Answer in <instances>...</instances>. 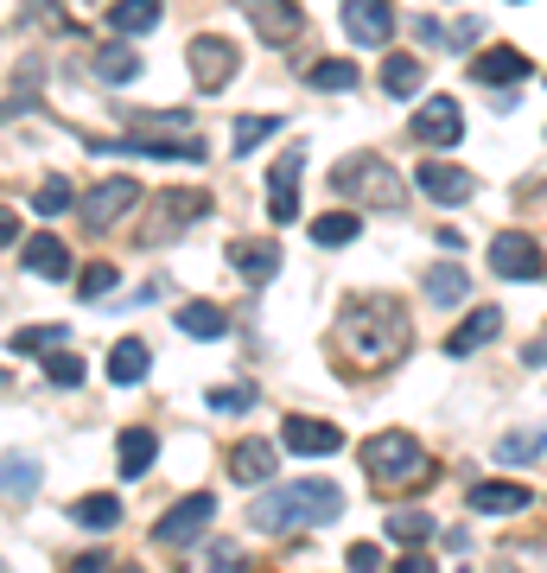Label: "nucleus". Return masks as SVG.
Instances as JSON below:
<instances>
[{
	"mask_svg": "<svg viewBox=\"0 0 547 573\" xmlns=\"http://www.w3.org/2000/svg\"><path fill=\"white\" fill-rule=\"evenodd\" d=\"M414 338V325H407V306L389 300V294H357V300H344L337 312V357L350 363V370H382V363H395Z\"/></svg>",
	"mask_w": 547,
	"mask_h": 573,
	"instance_id": "1",
	"label": "nucleus"
},
{
	"mask_svg": "<svg viewBox=\"0 0 547 573\" xmlns=\"http://www.w3.org/2000/svg\"><path fill=\"white\" fill-rule=\"evenodd\" d=\"M337 510H344V497H337L331 478H299L287 491H261L255 510H249V523L287 535V529H319V523H331Z\"/></svg>",
	"mask_w": 547,
	"mask_h": 573,
	"instance_id": "2",
	"label": "nucleus"
},
{
	"mask_svg": "<svg viewBox=\"0 0 547 573\" xmlns=\"http://www.w3.org/2000/svg\"><path fill=\"white\" fill-rule=\"evenodd\" d=\"M331 191L350 204V211H402L407 191L402 179H395V166L382 159V153H344L337 166H331Z\"/></svg>",
	"mask_w": 547,
	"mask_h": 573,
	"instance_id": "3",
	"label": "nucleus"
},
{
	"mask_svg": "<svg viewBox=\"0 0 547 573\" xmlns=\"http://www.w3.org/2000/svg\"><path fill=\"white\" fill-rule=\"evenodd\" d=\"M364 471H369V485L395 491V485L427 478V471H433V458L420 453V440H414V433H376V440H364Z\"/></svg>",
	"mask_w": 547,
	"mask_h": 573,
	"instance_id": "4",
	"label": "nucleus"
},
{
	"mask_svg": "<svg viewBox=\"0 0 547 573\" xmlns=\"http://www.w3.org/2000/svg\"><path fill=\"white\" fill-rule=\"evenodd\" d=\"M185 64H191V83H198V89H211V96H217V89H229V83H236V71H242L236 45H229L223 33H198L191 45H185Z\"/></svg>",
	"mask_w": 547,
	"mask_h": 573,
	"instance_id": "5",
	"label": "nucleus"
},
{
	"mask_svg": "<svg viewBox=\"0 0 547 573\" xmlns=\"http://www.w3.org/2000/svg\"><path fill=\"white\" fill-rule=\"evenodd\" d=\"M134 204H141V179H128V172L96 179V186L83 191V229H90V236H103V229H115Z\"/></svg>",
	"mask_w": 547,
	"mask_h": 573,
	"instance_id": "6",
	"label": "nucleus"
},
{
	"mask_svg": "<svg viewBox=\"0 0 547 573\" xmlns=\"http://www.w3.org/2000/svg\"><path fill=\"white\" fill-rule=\"evenodd\" d=\"M211 516H217V497H211V491H191V497H179V503H173V510L153 523V541H159V548H191L198 535L211 529Z\"/></svg>",
	"mask_w": 547,
	"mask_h": 573,
	"instance_id": "7",
	"label": "nucleus"
},
{
	"mask_svg": "<svg viewBox=\"0 0 547 573\" xmlns=\"http://www.w3.org/2000/svg\"><path fill=\"white\" fill-rule=\"evenodd\" d=\"M542 236H522V229H503V236H490V274H503V280H542Z\"/></svg>",
	"mask_w": 547,
	"mask_h": 573,
	"instance_id": "8",
	"label": "nucleus"
},
{
	"mask_svg": "<svg viewBox=\"0 0 547 573\" xmlns=\"http://www.w3.org/2000/svg\"><path fill=\"white\" fill-rule=\"evenodd\" d=\"M407 134H414L420 147H439V153L459 147V141H465V109H459L452 96H433V103L414 109V128H407Z\"/></svg>",
	"mask_w": 547,
	"mask_h": 573,
	"instance_id": "9",
	"label": "nucleus"
},
{
	"mask_svg": "<svg viewBox=\"0 0 547 573\" xmlns=\"http://www.w3.org/2000/svg\"><path fill=\"white\" fill-rule=\"evenodd\" d=\"M242 20H249L267 45H293V38L306 33V13H299L293 0H242Z\"/></svg>",
	"mask_w": 547,
	"mask_h": 573,
	"instance_id": "10",
	"label": "nucleus"
},
{
	"mask_svg": "<svg viewBox=\"0 0 547 573\" xmlns=\"http://www.w3.org/2000/svg\"><path fill=\"white\" fill-rule=\"evenodd\" d=\"M350 45H389L395 38V0H344Z\"/></svg>",
	"mask_w": 547,
	"mask_h": 573,
	"instance_id": "11",
	"label": "nucleus"
},
{
	"mask_svg": "<svg viewBox=\"0 0 547 573\" xmlns=\"http://www.w3.org/2000/svg\"><path fill=\"white\" fill-rule=\"evenodd\" d=\"M229 267H236L249 287H267L274 267H281V242H274V236H236V242H229Z\"/></svg>",
	"mask_w": 547,
	"mask_h": 573,
	"instance_id": "12",
	"label": "nucleus"
},
{
	"mask_svg": "<svg viewBox=\"0 0 547 573\" xmlns=\"http://www.w3.org/2000/svg\"><path fill=\"white\" fill-rule=\"evenodd\" d=\"M204 211H211V198H204V191H166V198H159V211L146 217L141 242H173V229L191 224V217H204Z\"/></svg>",
	"mask_w": 547,
	"mask_h": 573,
	"instance_id": "13",
	"label": "nucleus"
},
{
	"mask_svg": "<svg viewBox=\"0 0 547 573\" xmlns=\"http://www.w3.org/2000/svg\"><path fill=\"white\" fill-rule=\"evenodd\" d=\"M281 440H287V453H306V458H325L344 446V433H337L331 420H312V415H287L281 420Z\"/></svg>",
	"mask_w": 547,
	"mask_h": 573,
	"instance_id": "14",
	"label": "nucleus"
},
{
	"mask_svg": "<svg viewBox=\"0 0 547 573\" xmlns=\"http://www.w3.org/2000/svg\"><path fill=\"white\" fill-rule=\"evenodd\" d=\"M299 159H306V153L287 147L281 166L267 172V217H274V224H293V217H299Z\"/></svg>",
	"mask_w": 547,
	"mask_h": 573,
	"instance_id": "15",
	"label": "nucleus"
},
{
	"mask_svg": "<svg viewBox=\"0 0 547 573\" xmlns=\"http://www.w3.org/2000/svg\"><path fill=\"white\" fill-rule=\"evenodd\" d=\"M414 186L427 191L433 204H465V198L477 191V179L465 172V166H445V159H427V166L414 172Z\"/></svg>",
	"mask_w": 547,
	"mask_h": 573,
	"instance_id": "16",
	"label": "nucleus"
},
{
	"mask_svg": "<svg viewBox=\"0 0 547 573\" xmlns=\"http://www.w3.org/2000/svg\"><path fill=\"white\" fill-rule=\"evenodd\" d=\"M528 503H535V491H528V485H515V478H484V485L472 491L477 516H522Z\"/></svg>",
	"mask_w": 547,
	"mask_h": 573,
	"instance_id": "17",
	"label": "nucleus"
},
{
	"mask_svg": "<svg viewBox=\"0 0 547 573\" xmlns=\"http://www.w3.org/2000/svg\"><path fill=\"white\" fill-rule=\"evenodd\" d=\"M497 332H503V312H497V306H472V312L459 319V332L445 338V357H472V350H484Z\"/></svg>",
	"mask_w": 547,
	"mask_h": 573,
	"instance_id": "18",
	"label": "nucleus"
},
{
	"mask_svg": "<svg viewBox=\"0 0 547 573\" xmlns=\"http://www.w3.org/2000/svg\"><path fill=\"white\" fill-rule=\"evenodd\" d=\"M274 465H281V446H274V440H236V453H229V478H236V485H267Z\"/></svg>",
	"mask_w": 547,
	"mask_h": 573,
	"instance_id": "19",
	"label": "nucleus"
},
{
	"mask_svg": "<svg viewBox=\"0 0 547 573\" xmlns=\"http://www.w3.org/2000/svg\"><path fill=\"white\" fill-rule=\"evenodd\" d=\"M472 76L490 89V83H522L528 76V51H515V45H490V51H477L472 58Z\"/></svg>",
	"mask_w": 547,
	"mask_h": 573,
	"instance_id": "20",
	"label": "nucleus"
},
{
	"mask_svg": "<svg viewBox=\"0 0 547 573\" xmlns=\"http://www.w3.org/2000/svg\"><path fill=\"white\" fill-rule=\"evenodd\" d=\"M90 71H96V83H134V76H141V51H134V38H109V45H96Z\"/></svg>",
	"mask_w": 547,
	"mask_h": 573,
	"instance_id": "21",
	"label": "nucleus"
},
{
	"mask_svg": "<svg viewBox=\"0 0 547 573\" xmlns=\"http://www.w3.org/2000/svg\"><path fill=\"white\" fill-rule=\"evenodd\" d=\"M38 458L33 453H7L0 458V503H26V497L38 491Z\"/></svg>",
	"mask_w": 547,
	"mask_h": 573,
	"instance_id": "22",
	"label": "nucleus"
},
{
	"mask_svg": "<svg viewBox=\"0 0 547 573\" xmlns=\"http://www.w3.org/2000/svg\"><path fill=\"white\" fill-rule=\"evenodd\" d=\"M26 274H38V280H71V249H64L58 236H33V242H26Z\"/></svg>",
	"mask_w": 547,
	"mask_h": 573,
	"instance_id": "23",
	"label": "nucleus"
},
{
	"mask_svg": "<svg viewBox=\"0 0 547 573\" xmlns=\"http://www.w3.org/2000/svg\"><path fill=\"white\" fill-rule=\"evenodd\" d=\"M173 319H179V332L185 338H223V332H229V312H223V306H211V300H185L179 312H173Z\"/></svg>",
	"mask_w": 547,
	"mask_h": 573,
	"instance_id": "24",
	"label": "nucleus"
},
{
	"mask_svg": "<svg viewBox=\"0 0 547 573\" xmlns=\"http://www.w3.org/2000/svg\"><path fill=\"white\" fill-rule=\"evenodd\" d=\"M153 458H159V440H153L146 427H128V433H121V446H115L121 478H146V471H153Z\"/></svg>",
	"mask_w": 547,
	"mask_h": 573,
	"instance_id": "25",
	"label": "nucleus"
},
{
	"mask_svg": "<svg viewBox=\"0 0 547 573\" xmlns=\"http://www.w3.org/2000/svg\"><path fill=\"white\" fill-rule=\"evenodd\" d=\"M146 370H153V350H146L141 338H121L109 350V382H115V389H134Z\"/></svg>",
	"mask_w": 547,
	"mask_h": 573,
	"instance_id": "26",
	"label": "nucleus"
},
{
	"mask_svg": "<svg viewBox=\"0 0 547 573\" xmlns=\"http://www.w3.org/2000/svg\"><path fill=\"white\" fill-rule=\"evenodd\" d=\"M376 83H382V89H389L395 103H407V96H414V89L427 83V71H420V58H407V51H389V58H382V76H376Z\"/></svg>",
	"mask_w": 547,
	"mask_h": 573,
	"instance_id": "27",
	"label": "nucleus"
},
{
	"mask_svg": "<svg viewBox=\"0 0 547 573\" xmlns=\"http://www.w3.org/2000/svg\"><path fill=\"white\" fill-rule=\"evenodd\" d=\"M159 0H115L109 7V33L115 38H134V33H146V26H159Z\"/></svg>",
	"mask_w": 547,
	"mask_h": 573,
	"instance_id": "28",
	"label": "nucleus"
},
{
	"mask_svg": "<svg viewBox=\"0 0 547 573\" xmlns=\"http://www.w3.org/2000/svg\"><path fill=\"white\" fill-rule=\"evenodd\" d=\"M357 229H364V217L344 204V211H325V217H312V242H319V249H344V242H357Z\"/></svg>",
	"mask_w": 547,
	"mask_h": 573,
	"instance_id": "29",
	"label": "nucleus"
},
{
	"mask_svg": "<svg viewBox=\"0 0 547 573\" xmlns=\"http://www.w3.org/2000/svg\"><path fill=\"white\" fill-rule=\"evenodd\" d=\"M64 338H71L64 325H20V332L7 338V350H13V357H51V350H64Z\"/></svg>",
	"mask_w": 547,
	"mask_h": 573,
	"instance_id": "30",
	"label": "nucleus"
},
{
	"mask_svg": "<svg viewBox=\"0 0 547 573\" xmlns=\"http://www.w3.org/2000/svg\"><path fill=\"white\" fill-rule=\"evenodd\" d=\"M267 134H281V115H236V128H229V153L242 159V153H255Z\"/></svg>",
	"mask_w": 547,
	"mask_h": 573,
	"instance_id": "31",
	"label": "nucleus"
},
{
	"mask_svg": "<svg viewBox=\"0 0 547 573\" xmlns=\"http://www.w3.org/2000/svg\"><path fill=\"white\" fill-rule=\"evenodd\" d=\"M71 516L83 523V529H115V523H121V497H109V491L76 497V503H71Z\"/></svg>",
	"mask_w": 547,
	"mask_h": 573,
	"instance_id": "32",
	"label": "nucleus"
},
{
	"mask_svg": "<svg viewBox=\"0 0 547 573\" xmlns=\"http://www.w3.org/2000/svg\"><path fill=\"white\" fill-rule=\"evenodd\" d=\"M465 294H472V280H465V267H433V274H427V300L433 306H459L465 300Z\"/></svg>",
	"mask_w": 547,
	"mask_h": 573,
	"instance_id": "33",
	"label": "nucleus"
},
{
	"mask_svg": "<svg viewBox=\"0 0 547 573\" xmlns=\"http://www.w3.org/2000/svg\"><path fill=\"white\" fill-rule=\"evenodd\" d=\"M306 83H312V89H325V96H344V89L357 83V64H350V58H319Z\"/></svg>",
	"mask_w": 547,
	"mask_h": 573,
	"instance_id": "34",
	"label": "nucleus"
},
{
	"mask_svg": "<svg viewBox=\"0 0 547 573\" xmlns=\"http://www.w3.org/2000/svg\"><path fill=\"white\" fill-rule=\"evenodd\" d=\"M433 516L427 510H389V541H427Z\"/></svg>",
	"mask_w": 547,
	"mask_h": 573,
	"instance_id": "35",
	"label": "nucleus"
},
{
	"mask_svg": "<svg viewBox=\"0 0 547 573\" xmlns=\"http://www.w3.org/2000/svg\"><path fill=\"white\" fill-rule=\"evenodd\" d=\"M547 453V433H510V440H497V458L503 465H528V458Z\"/></svg>",
	"mask_w": 547,
	"mask_h": 573,
	"instance_id": "36",
	"label": "nucleus"
},
{
	"mask_svg": "<svg viewBox=\"0 0 547 573\" xmlns=\"http://www.w3.org/2000/svg\"><path fill=\"white\" fill-rule=\"evenodd\" d=\"M45 377L58 382V389H76V382L90 377V363H83L76 350H51V357H45Z\"/></svg>",
	"mask_w": 547,
	"mask_h": 573,
	"instance_id": "37",
	"label": "nucleus"
},
{
	"mask_svg": "<svg viewBox=\"0 0 547 573\" xmlns=\"http://www.w3.org/2000/svg\"><path fill=\"white\" fill-rule=\"evenodd\" d=\"M71 204H76V191L64 186V179H45V186H38V198H33V211H38V217H64Z\"/></svg>",
	"mask_w": 547,
	"mask_h": 573,
	"instance_id": "38",
	"label": "nucleus"
},
{
	"mask_svg": "<svg viewBox=\"0 0 547 573\" xmlns=\"http://www.w3.org/2000/svg\"><path fill=\"white\" fill-rule=\"evenodd\" d=\"M115 280H121V274H115V262H90V267H83V287H76V294H83V300H109Z\"/></svg>",
	"mask_w": 547,
	"mask_h": 573,
	"instance_id": "39",
	"label": "nucleus"
},
{
	"mask_svg": "<svg viewBox=\"0 0 547 573\" xmlns=\"http://www.w3.org/2000/svg\"><path fill=\"white\" fill-rule=\"evenodd\" d=\"M211 408H223V415H242V408H255V389H249V382H236V389H211Z\"/></svg>",
	"mask_w": 547,
	"mask_h": 573,
	"instance_id": "40",
	"label": "nucleus"
},
{
	"mask_svg": "<svg viewBox=\"0 0 547 573\" xmlns=\"http://www.w3.org/2000/svg\"><path fill=\"white\" fill-rule=\"evenodd\" d=\"M382 568V548H376V541H357V548H350V573H376Z\"/></svg>",
	"mask_w": 547,
	"mask_h": 573,
	"instance_id": "41",
	"label": "nucleus"
},
{
	"mask_svg": "<svg viewBox=\"0 0 547 573\" xmlns=\"http://www.w3.org/2000/svg\"><path fill=\"white\" fill-rule=\"evenodd\" d=\"M211 573H249V561H242V554L223 541V548H211Z\"/></svg>",
	"mask_w": 547,
	"mask_h": 573,
	"instance_id": "42",
	"label": "nucleus"
},
{
	"mask_svg": "<svg viewBox=\"0 0 547 573\" xmlns=\"http://www.w3.org/2000/svg\"><path fill=\"white\" fill-rule=\"evenodd\" d=\"M389 573H439V561H433V554H402Z\"/></svg>",
	"mask_w": 547,
	"mask_h": 573,
	"instance_id": "43",
	"label": "nucleus"
},
{
	"mask_svg": "<svg viewBox=\"0 0 547 573\" xmlns=\"http://www.w3.org/2000/svg\"><path fill=\"white\" fill-rule=\"evenodd\" d=\"M7 242H20V217H13V211L0 204V249H7Z\"/></svg>",
	"mask_w": 547,
	"mask_h": 573,
	"instance_id": "44",
	"label": "nucleus"
},
{
	"mask_svg": "<svg viewBox=\"0 0 547 573\" xmlns=\"http://www.w3.org/2000/svg\"><path fill=\"white\" fill-rule=\"evenodd\" d=\"M64 573H103V554H76V561H71Z\"/></svg>",
	"mask_w": 547,
	"mask_h": 573,
	"instance_id": "45",
	"label": "nucleus"
},
{
	"mask_svg": "<svg viewBox=\"0 0 547 573\" xmlns=\"http://www.w3.org/2000/svg\"><path fill=\"white\" fill-rule=\"evenodd\" d=\"M115 573H141V568H134V561H128V568H115Z\"/></svg>",
	"mask_w": 547,
	"mask_h": 573,
	"instance_id": "46",
	"label": "nucleus"
}]
</instances>
